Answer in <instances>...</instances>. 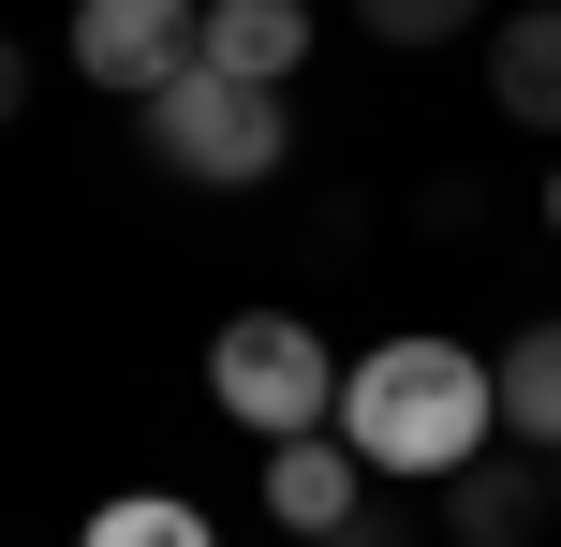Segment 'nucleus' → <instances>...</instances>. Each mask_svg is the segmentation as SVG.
<instances>
[{
    "mask_svg": "<svg viewBox=\"0 0 561 547\" xmlns=\"http://www.w3.org/2000/svg\"><path fill=\"white\" fill-rule=\"evenodd\" d=\"M488 430H503V400H488V355H458L444 326H399V341H369L355 371H340V444H355L369 474H414V489H444V474L488 459Z\"/></svg>",
    "mask_w": 561,
    "mask_h": 547,
    "instance_id": "f257e3e1",
    "label": "nucleus"
},
{
    "mask_svg": "<svg viewBox=\"0 0 561 547\" xmlns=\"http://www.w3.org/2000/svg\"><path fill=\"white\" fill-rule=\"evenodd\" d=\"M134 134H148V163L163 178H193V193H252V178L296 163V118H280V89H237V75H178L163 104H134Z\"/></svg>",
    "mask_w": 561,
    "mask_h": 547,
    "instance_id": "f03ea898",
    "label": "nucleus"
},
{
    "mask_svg": "<svg viewBox=\"0 0 561 547\" xmlns=\"http://www.w3.org/2000/svg\"><path fill=\"white\" fill-rule=\"evenodd\" d=\"M207 400L252 444H310V430H340V355H325V326H296V311H237L222 341H207Z\"/></svg>",
    "mask_w": 561,
    "mask_h": 547,
    "instance_id": "7ed1b4c3",
    "label": "nucleus"
},
{
    "mask_svg": "<svg viewBox=\"0 0 561 547\" xmlns=\"http://www.w3.org/2000/svg\"><path fill=\"white\" fill-rule=\"evenodd\" d=\"M207 59V0H75V75L118 104H163Z\"/></svg>",
    "mask_w": 561,
    "mask_h": 547,
    "instance_id": "20e7f679",
    "label": "nucleus"
},
{
    "mask_svg": "<svg viewBox=\"0 0 561 547\" xmlns=\"http://www.w3.org/2000/svg\"><path fill=\"white\" fill-rule=\"evenodd\" d=\"M355 503H369V459H355L340 430H310V444H266V518L296 533V547H325L340 518H355Z\"/></svg>",
    "mask_w": 561,
    "mask_h": 547,
    "instance_id": "39448f33",
    "label": "nucleus"
},
{
    "mask_svg": "<svg viewBox=\"0 0 561 547\" xmlns=\"http://www.w3.org/2000/svg\"><path fill=\"white\" fill-rule=\"evenodd\" d=\"M296 59H310V0H207V75L296 89Z\"/></svg>",
    "mask_w": 561,
    "mask_h": 547,
    "instance_id": "423d86ee",
    "label": "nucleus"
},
{
    "mask_svg": "<svg viewBox=\"0 0 561 547\" xmlns=\"http://www.w3.org/2000/svg\"><path fill=\"white\" fill-rule=\"evenodd\" d=\"M488 104H503L517 134H561V0H533V15L488 30Z\"/></svg>",
    "mask_w": 561,
    "mask_h": 547,
    "instance_id": "0eeeda50",
    "label": "nucleus"
},
{
    "mask_svg": "<svg viewBox=\"0 0 561 547\" xmlns=\"http://www.w3.org/2000/svg\"><path fill=\"white\" fill-rule=\"evenodd\" d=\"M444 533H458V547H533V533H547V459H473V474H444Z\"/></svg>",
    "mask_w": 561,
    "mask_h": 547,
    "instance_id": "6e6552de",
    "label": "nucleus"
},
{
    "mask_svg": "<svg viewBox=\"0 0 561 547\" xmlns=\"http://www.w3.org/2000/svg\"><path fill=\"white\" fill-rule=\"evenodd\" d=\"M488 400H503L517 459H561V326H517V341L488 355Z\"/></svg>",
    "mask_w": 561,
    "mask_h": 547,
    "instance_id": "1a4fd4ad",
    "label": "nucleus"
},
{
    "mask_svg": "<svg viewBox=\"0 0 561 547\" xmlns=\"http://www.w3.org/2000/svg\"><path fill=\"white\" fill-rule=\"evenodd\" d=\"M89 547H222V533H207V503L134 489V503H104V518H89Z\"/></svg>",
    "mask_w": 561,
    "mask_h": 547,
    "instance_id": "9d476101",
    "label": "nucleus"
},
{
    "mask_svg": "<svg viewBox=\"0 0 561 547\" xmlns=\"http://www.w3.org/2000/svg\"><path fill=\"white\" fill-rule=\"evenodd\" d=\"M473 15H488V0H355V30H369V45H458Z\"/></svg>",
    "mask_w": 561,
    "mask_h": 547,
    "instance_id": "9b49d317",
    "label": "nucleus"
},
{
    "mask_svg": "<svg viewBox=\"0 0 561 547\" xmlns=\"http://www.w3.org/2000/svg\"><path fill=\"white\" fill-rule=\"evenodd\" d=\"M325 547H414V518H385V503H355V518H340Z\"/></svg>",
    "mask_w": 561,
    "mask_h": 547,
    "instance_id": "f8f14e48",
    "label": "nucleus"
},
{
    "mask_svg": "<svg viewBox=\"0 0 561 547\" xmlns=\"http://www.w3.org/2000/svg\"><path fill=\"white\" fill-rule=\"evenodd\" d=\"M15 104H30V45L0 30V118H15Z\"/></svg>",
    "mask_w": 561,
    "mask_h": 547,
    "instance_id": "ddd939ff",
    "label": "nucleus"
},
{
    "mask_svg": "<svg viewBox=\"0 0 561 547\" xmlns=\"http://www.w3.org/2000/svg\"><path fill=\"white\" fill-rule=\"evenodd\" d=\"M547 518H561V459H547Z\"/></svg>",
    "mask_w": 561,
    "mask_h": 547,
    "instance_id": "4468645a",
    "label": "nucleus"
},
{
    "mask_svg": "<svg viewBox=\"0 0 561 547\" xmlns=\"http://www.w3.org/2000/svg\"><path fill=\"white\" fill-rule=\"evenodd\" d=\"M547 223H561V163H547Z\"/></svg>",
    "mask_w": 561,
    "mask_h": 547,
    "instance_id": "2eb2a0df",
    "label": "nucleus"
}]
</instances>
